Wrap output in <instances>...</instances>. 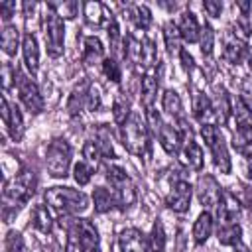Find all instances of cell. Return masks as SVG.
Returning <instances> with one entry per match:
<instances>
[{
	"label": "cell",
	"mask_w": 252,
	"mask_h": 252,
	"mask_svg": "<svg viewBox=\"0 0 252 252\" xmlns=\"http://www.w3.org/2000/svg\"><path fill=\"white\" fill-rule=\"evenodd\" d=\"M183 156H185V161L189 163V167L193 169H201L203 167V150L197 142H193L191 138L185 142V148H183Z\"/></svg>",
	"instance_id": "4316f807"
},
{
	"label": "cell",
	"mask_w": 252,
	"mask_h": 252,
	"mask_svg": "<svg viewBox=\"0 0 252 252\" xmlns=\"http://www.w3.org/2000/svg\"><path fill=\"white\" fill-rule=\"evenodd\" d=\"M179 57H181L183 67H185L187 71H191V69H193V57H191V53H189L187 49H181V51H179Z\"/></svg>",
	"instance_id": "bcb514c9"
},
{
	"label": "cell",
	"mask_w": 252,
	"mask_h": 252,
	"mask_svg": "<svg viewBox=\"0 0 252 252\" xmlns=\"http://www.w3.org/2000/svg\"><path fill=\"white\" fill-rule=\"evenodd\" d=\"M148 128H150L154 134H159V130L163 128V122H161L159 114H158L154 108H148Z\"/></svg>",
	"instance_id": "b9f144b4"
},
{
	"label": "cell",
	"mask_w": 252,
	"mask_h": 252,
	"mask_svg": "<svg viewBox=\"0 0 252 252\" xmlns=\"http://www.w3.org/2000/svg\"><path fill=\"white\" fill-rule=\"evenodd\" d=\"M158 136H159L161 148H163L167 154H171V156L179 154L181 144H183V138H181V134H179L177 128H173V126H169V124H163V128L159 130Z\"/></svg>",
	"instance_id": "2e32d148"
},
{
	"label": "cell",
	"mask_w": 252,
	"mask_h": 252,
	"mask_svg": "<svg viewBox=\"0 0 252 252\" xmlns=\"http://www.w3.org/2000/svg\"><path fill=\"white\" fill-rule=\"evenodd\" d=\"M240 240V226L236 222H222L219 226V242L220 244H236Z\"/></svg>",
	"instance_id": "f546056e"
},
{
	"label": "cell",
	"mask_w": 252,
	"mask_h": 252,
	"mask_svg": "<svg viewBox=\"0 0 252 252\" xmlns=\"http://www.w3.org/2000/svg\"><path fill=\"white\" fill-rule=\"evenodd\" d=\"M213 114V102L205 96V94H199L197 100H195V116L205 124V120Z\"/></svg>",
	"instance_id": "e575fe53"
},
{
	"label": "cell",
	"mask_w": 252,
	"mask_h": 252,
	"mask_svg": "<svg viewBox=\"0 0 252 252\" xmlns=\"http://www.w3.org/2000/svg\"><path fill=\"white\" fill-rule=\"evenodd\" d=\"M87 106H89V110H98L100 108V94H98V91L94 89V87H91V91H89V96H87Z\"/></svg>",
	"instance_id": "7bdbcfd3"
},
{
	"label": "cell",
	"mask_w": 252,
	"mask_h": 252,
	"mask_svg": "<svg viewBox=\"0 0 252 252\" xmlns=\"http://www.w3.org/2000/svg\"><path fill=\"white\" fill-rule=\"evenodd\" d=\"M197 195L199 201L207 207H219L222 201V189L219 187V183L215 181L213 175H201L197 181Z\"/></svg>",
	"instance_id": "8fae6325"
},
{
	"label": "cell",
	"mask_w": 252,
	"mask_h": 252,
	"mask_svg": "<svg viewBox=\"0 0 252 252\" xmlns=\"http://www.w3.org/2000/svg\"><path fill=\"white\" fill-rule=\"evenodd\" d=\"M234 252H248V248L242 244V240H238V242L234 244Z\"/></svg>",
	"instance_id": "7dc6e473"
},
{
	"label": "cell",
	"mask_w": 252,
	"mask_h": 252,
	"mask_svg": "<svg viewBox=\"0 0 252 252\" xmlns=\"http://www.w3.org/2000/svg\"><path fill=\"white\" fill-rule=\"evenodd\" d=\"M83 156H85V161H87L89 165H93V167H96V165L100 163V158H102V154H100L98 146L94 144V140H89V142L85 144Z\"/></svg>",
	"instance_id": "74e56055"
},
{
	"label": "cell",
	"mask_w": 252,
	"mask_h": 252,
	"mask_svg": "<svg viewBox=\"0 0 252 252\" xmlns=\"http://www.w3.org/2000/svg\"><path fill=\"white\" fill-rule=\"evenodd\" d=\"M246 53H248V47H246V43H244L242 39H238V37L232 35V33H228V35L224 37V47H222V57H224V61H228V63H232V65H238V63L244 59Z\"/></svg>",
	"instance_id": "4fadbf2b"
},
{
	"label": "cell",
	"mask_w": 252,
	"mask_h": 252,
	"mask_svg": "<svg viewBox=\"0 0 252 252\" xmlns=\"http://www.w3.org/2000/svg\"><path fill=\"white\" fill-rule=\"evenodd\" d=\"M102 55H104V47H102L98 37L89 35V37L83 39V61L87 65H93L96 61H100Z\"/></svg>",
	"instance_id": "44dd1931"
},
{
	"label": "cell",
	"mask_w": 252,
	"mask_h": 252,
	"mask_svg": "<svg viewBox=\"0 0 252 252\" xmlns=\"http://www.w3.org/2000/svg\"><path fill=\"white\" fill-rule=\"evenodd\" d=\"M163 39H165V47H167L169 53L181 51V33H179L177 24L167 22V24L163 26Z\"/></svg>",
	"instance_id": "484cf974"
},
{
	"label": "cell",
	"mask_w": 252,
	"mask_h": 252,
	"mask_svg": "<svg viewBox=\"0 0 252 252\" xmlns=\"http://www.w3.org/2000/svg\"><path fill=\"white\" fill-rule=\"evenodd\" d=\"M191 195H193V189L187 181L179 179V181H173L169 193H167V207L175 213H185L189 209V203H191Z\"/></svg>",
	"instance_id": "9c48e42d"
},
{
	"label": "cell",
	"mask_w": 252,
	"mask_h": 252,
	"mask_svg": "<svg viewBox=\"0 0 252 252\" xmlns=\"http://www.w3.org/2000/svg\"><path fill=\"white\" fill-rule=\"evenodd\" d=\"M199 43H201V51H203V55H211V53H213V45H215V32H213L209 26L201 28Z\"/></svg>",
	"instance_id": "ab89813d"
},
{
	"label": "cell",
	"mask_w": 252,
	"mask_h": 252,
	"mask_svg": "<svg viewBox=\"0 0 252 252\" xmlns=\"http://www.w3.org/2000/svg\"><path fill=\"white\" fill-rule=\"evenodd\" d=\"M120 250L122 252H148V242L138 228H126L120 232Z\"/></svg>",
	"instance_id": "5bb4252c"
},
{
	"label": "cell",
	"mask_w": 252,
	"mask_h": 252,
	"mask_svg": "<svg viewBox=\"0 0 252 252\" xmlns=\"http://www.w3.org/2000/svg\"><path fill=\"white\" fill-rule=\"evenodd\" d=\"M201 136L205 140V144L209 146L211 154H213V161L217 165V169L220 173H228L230 171V158H228V150L224 144V138L220 134V130L215 124H203L201 128Z\"/></svg>",
	"instance_id": "277c9868"
},
{
	"label": "cell",
	"mask_w": 252,
	"mask_h": 252,
	"mask_svg": "<svg viewBox=\"0 0 252 252\" xmlns=\"http://www.w3.org/2000/svg\"><path fill=\"white\" fill-rule=\"evenodd\" d=\"M14 83H16V89H18V94H20V100L22 104L33 112V114H39L43 110V98H41V93L37 89V85L24 73H20L16 69V75H14Z\"/></svg>",
	"instance_id": "52a82bcc"
},
{
	"label": "cell",
	"mask_w": 252,
	"mask_h": 252,
	"mask_svg": "<svg viewBox=\"0 0 252 252\" xmlns=\"http://www.w3.org/2000/svg\"><path fill=\"white\" fill-rule=\"evenodd\" d=\"M32 220H33V226L41 232H49L51 226H53V220H51V215L47 211L45 205H35L33 207V213H32Z\"/></svg>",
	"instance_id": "83f0119b"
},
{
	"label": "cell",
	"mask_w": 252,
	"mask_h": 252,
	"mask_svg": "<svg viewBox=\"0 0 252 252\" xmlns=\"http://www.w3.org/2000/svg\"><path fill=\"white\" fill-rule=\"evenodd\" d=\"M63 39H65V26L59 14L49 12L45 16V43L47 53L51 57H59L63 53Z\"/></svg>",
	"instance_id": "ba28073f"
},
{
	"label": "cell",
	"mask_w": 252,
	"mask_h": 252,
	"mask_svg": "<svg viewBox=\"0 0 252 252\" xmlns=\"http://www.w3.org/2000/svg\"><path fill=\"white\" fill-rule=\"evenodd\" d=\"M83 8H85L87 22L93 24V26H102L104 22H108V24L112 22V18L108 16L104 4H100V2H87V4H83Z\"/></svg>",
	"instance_id": "7402d4cb"
},
{
	"label": "cell",
	"mask_w": 252,
	"mask_h": 252,
	"mask_svg": "<svg viewBox=\"0 0 252 252\" xmlns=\"http://www.w3.org/2000/svg\"><path fill=\"white\" fill-rule=\"evenodd\" d=\"M150 248L152 252H163L165 250V230L159 220L154 222L152 232H150Z\"/></svg>",
	"instance_id": "1f68e13d"
},
{
	"label": "cell",
	"mask_w": 252,
	"mask_h": 252,
	"mask_svg": "<svg viewBox=\"0 0 252 252\" xmlns=\"http://www.w3.org/2000/svg\"><path fill=\"white\" fill-rule=\"evenodd\" d=\"M45 203L63 215H77L87 211L89 197L73 187H49L45 191Z\"/></svg>",
	"instance_id": "3957f363"
},
{
	"label": "cell",
	"mask_w": 252,
	"mask_h": 252,
	"mask_svg": "<svg viewBox=\"0 0 252 252\" xmlns=\"http://www.w3.org/2000/svg\"><path fill=\"white\" fill-rule=\"evenodd\" d=\"M177 28H179V33H181V37H183L185 41H189V43H191V41H199L201 28H199L197 18H195L191 12H185V14L181 16Z\"/></svg>",
	"instance_id": "ac0fdd59"
},
{
	"label": "cell",
	"mask_w": 252,
	"mask_h": 252,
	"mask_svg": "<svg viewBox=\"0 0 252 252\" xmlns=\"http://www.w3.org/2000/svg\"><path fill=\"white\" fill-rule=\"evenodd\" d=\"M248 63H250V67H252V49H250V53H248Z\"/></svg>",
	"instance_id": "c3c4849f"
},
{
	"label": "cell",
	"mask_w": 252,
	"mask_h": 252,
	"mask_svg": "<svg viewBox=\"0 0 252 252\" xmlns=\"http://www.w3.org/2000/svg\"><path fill=\"white\" fill-rule=\"evenodd\" d=\"M211 102H213V116H217V120L220 124H226V120L232 112V104H230V98L224 93V89H217L215 98Z\"/></svg>",
	"instance_id": "e0dca14e"
},
{
	"label": "cell",
	"mask_w": 252,
	"mask_h": 252,
	"mask_svg": "<svg viewBox=\"0 0 252 252\" xmlns=\"http://www.w3.org/2000/svg\"><path fill=\"white\" fill-rule=\"evenodd\" d=\"M89 91H91V85H89L87 81L75 87V91L71 93V96H69V102H67V108H69V112H71V114H77V112L83 108V104H87V96H89Z\"/></svg>",
	"instance_id": "cb8c5ba5"
},
{
	"label": "cell",
	"mask_w": 252,
	"mask_h": 252,
	"mask_svg": "<svg viewBox=\"0 0 252 252\" xmlns=\"http://www.w3.org/2000/svg\"><path fill=\"white\" fill-rule=\"evenodd\" d=\"M73 228L77 232V238L85 252H100V238L94 228V224L87 219H75Z\"/></svg>",
	"instance_id": "30bf717a"
},
{
	"label": "cell",
	"mask_w": 252,
	"mask_h": 252,
	"mask_svg": "<svg viewBox=\"0 0 252 252\" xmlns=\"http://www.w3.org/2000/svg\"><path fill=\"white\" fill-rule=\"evenodd\" d=\"M211 232H213V215L209 211H203L193 224V238L197 244H203L209 240Z\"/></svg>",
	"instance_id": "ffe728a7"
},
{
	"label": "cell",
	"mask_w": 252,
	"mask_h": 252,
	"mask_svg": "<svg viewBox=\"0 0 252 252\" xmlns=\"http://www.w3.org/2000/svg\"><path fill=\"white\" fill-rule=\"evenodd\" d=\"M22 51H24V63L28 67V71L33 75L39 67V49H37V41L33 37V33H26L22 39Z\"/></svg>",
	"instance_id": "9a60e30c"
},
{
	"label": "cell",
	"mask_w": 252,
	"mask_h": 252,
	"mask_svg": "<svg viewBox=\"0 0 252 252\" xmlns=\"http://www.w3.org/2000/svg\"><path fill=\"white\" fill-rule=\"evenodd\" d=\"M161 106L167 114H171L173 118H179L181 116V110H183V104H181V98L175 91H165L163 96H161Z\"/></svg>",
	"instance_id": "f1b7e54d"
},
{
	"label": "cell",
	"mask_w": 252,
	"mask_h": 252,
	"mask_svg": "<svg viewBox=\"0 0 252 252\" xmlns=\"http://www.w3.org/2000/svg\"><path fill=\"white\" fill-rule=\"evenodd\" d=\"M93 171H94L93 165H89L87 161H79L73 167V177H75V181L79 185H87L91 181V177H93Z\"/></svg>",
	"instance_id": "836d02e7"
},
{
	"label": "cell",
	"mask_w": 252,
	"mask_h": 252,
	"mask_svg": "<svg viewBox=\"0 0 252 252\" xmlns=\"http://www.w3.org/2000/svg\"><path fill=\"white\" fill-rule=\"evenodd\" d=\"M0 41H2V49H4V53H6V55H14L16 49H18V41H20L18 28L12 26V24H4Z\"/></svg>",
	"instance_id": "603a6c76"
},
{
	"label": "cell",
	"mask_w": 252,
	"mask_h": 252,
	"mask_svg": "<svg viewBox=\"0 0 252 252\" xmlns=\"http://www.w3.org/2000/svg\"><path fill=\"white\" fill-rule=\"evenodd\" d=\"M130 18H132V22L136 24V28H140V30H148L150 24H152V14H150L148 6H142V4L132 6Z\"/></svg>",
	"instance_id": "4dcf8cb0"
},
{
	"label": "cell",
	"mask_w": 252,
	"mask_h": 252,
	"mask_svg": "<svg viewBox=\"0 0 252 252\" xmlns=\"http://www.w3.org/2000/svg\"><path fill=\"white\" fill-rule=\"evenodd\" d=\"M102 73H104L112 83H118V81L122 79L120 65H118V63H116V59H112V57L102 59Z\"/></svg>",
	"instance_id": "f35d334b"
},
{
	"label": "cell",
	"mask_w": 252,
	"mask_h": 252,
	"mask_svg": "<svg viewBox=\"0 0 252 252\" xmlns=\"http://www.w3.org/2000/svg\"><path fill=\"white\" fill-rule=\"evenodd\" d=\"M14 10H16V4L14 2H0V12H2V20L4 22H8L12 18Z\"/></svg>",
	"instance_id": "f6af8a7d"
},
{
	"label": "cell",
	"mask_w": 252,
	"mask_h": 252,
	"mask_svg": "<svg viewBox=\"0 0 252 252\" xmlns=\"http://www.w3.org/2000/svg\"><path fill=\"white\" fill-rule=\"evenodd\" d=\"M2 120L14 140H20L24 136V118H22L18 106H12L6 96H2Z\"/></svg>",
	"instance_id": "7c38bea8"
},
{
	"label": "cell",
	"mask_w": 252,
	"mask_h": 252,
	"mask_svg": "<svg viewBox=\"0 0 252 252\" xmlns=\"http://www.w3.org/2000/svg\"><path fill=\"white\" fill-rule=\"evenodd\" d=\"M158 87H159V79L154 75H144L142 77V102L146 108H152V102L156 100L158 94Z\"/></svg>",
	"instance_id": "d4e9b609"
},
{
	"label": "cell",
	"mask_w": 252,
	"mask_h": 252,
	"mask_svg": "<svg viewBox=\"0 0 252 252\" xmlns=\"http://www.w3.org/2000/svg\"><path fill=\"white\" fill-rule=\"evenodd\" d=\"M45 165L51 177H65L71 165V146L63 138H55L45 154Z\"/></svg>",
	"instance_id": "5b68a950"
},
{
	"label": "cell",
	"mask_w": 252,
	"mask_h": 252,
	"mask_svg": "<svg viewBox=\"0 0 252 252\" xmlns=\"http://www.w3.org/2000/svg\"><path fill=\"white\" fill-rule=\"evenodd\" d=\"M120 138L124 148L134 156H144L150 148V128L138 112H132L124 124H120Z\"/></svg>",
	"instance_id": "7a4b0ae2"
},
{
	"label": "cell",
	"mask_w": 252,
	"mask_h": 252,
	"mask_svg": "<svg viewBox=\"0 0 252 252\" xmlns=\"http://www.w3.org/2000/svg\"><path fill=\"white\" fill-rule=\"evenodd\" d=\"M112 114H114V120H116L118 124H124L126 118L132 114V112H130V102H128V98L118 96V98L114 100V104H112Z\"/></svg>",
	"instance_id": "d6a6232c"
},
{
	"label": "cell",
	"mask_w": 252,
	"mask_h": 252,
	"mask_svg": "<svg viewBox=\"0 0 252 252\" xmlns=\"http://www.w3.org/2000/svg\"><path fill=\"white\" fill-rule=\"evenodd\" d=\"M203 8L209 12V16H213V18H217V16H220V12H222V4L220 2H213V0H207L205 4H203Z\"/></svg>",
	"instance_id": "ee69618b"
},
{
	"label": "cell",
	"mask_w": 252,
	"mask_h": 252,
	"mask_svg": "<svg viewBox=\"0 0 252 252\" xmlns=\"http://www.w3.org/2000/svg\"><path fill=\"white\" fill-rule=\"evenodd\" d=\"M4 248H6V252H26V244H24L22 234L16 232V230H10V232L6 234Z\"/></svg>",
	"instance_id": "d590c367"
},
{
	"label": "cell",
	"mask_w": 252,
	"mask_h": 252,
	"mask_svg": "<svg viewBox=\"0 0 252 252\" xmlns=\"http://www.w3.org/2000/svg\"><path fill=\"white\" fill-rule=\"evenodd\" d=\"M158 59V53H156V47H154V41L152 39H142V57H140V63L144 67H152Z\"/></svg>",
	"instance_id": "8d00e7d4"
},
{
	"label": "cell",
	"mask_w": 252,
	"mask_h": 252,
	"mask_svg": "<svg viewBox=\"0 0 252 252\" xmlns=\"http://www.w3.org/2000/svg\"><path fill=\"white\" fill-rule=\"evenodd\" d=\"M106 181L110 183L116 199H118V205L120 207H130L136 199V189H134V183L132 179L126 175V171L118 165H108L106 167Z\"/></svg>",
	"instance_id": "8992f818"
},
{
	"label": "cell",
	"mask_w": 252,
	"mask_h": 252,
	"mask_svg": "<svg viewBox=\"0 0 252 252\" xmlns=\"http://www.w3.org/2000/svg\"><path fill=\"white\" fill-rule=\"evenodd\" d=\"M49 8L51 10H59L65 18H75L77 16V10H79V4L77 2H63V4H49Z\"/></svg>",
	"instance_id": "60d3db41"
},
{
	"label": "cell",
	"mask_w": 252,
	"mask_h": 252,
	"mask_svg": "<svg viewBox=\"0 0 252 252\" xmlns=\"http://www.w3.org/2000/svg\"><path fill=\"white\" fill-rule=\"evenodd\" d=\"M93 201H94V211L96 213H108L118 205V199H116L114 191H110L106 187H96L93 191Z\"/></svg>",
	"instance_id": "d6986e66"
},
{
	"label": "cell",
	"mask_w": 252,
	"mask_h": 252,
	"mask_svg": "<svg viewBox=\"0 0 252 252\" xmlns=\"http://www.w3.org/2000/svg\"><path fill=\"white\" fill-rule=\"evenodd\" d=\"M35 173L32 169H22L12 181L4 185V217L10 209L18 211L32 199L35 193Z\"/></svg>",
	"instance_id": "6da1fadb"
}]
</instances>
